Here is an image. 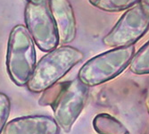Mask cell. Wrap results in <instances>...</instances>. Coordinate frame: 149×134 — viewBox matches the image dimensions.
<instances>
[{
	"mask_svg": "<svg viewBox=\"0 0 149 134\" xmlns=\"http://www.w3.org/2000/svg\"><path fill=\"white\" fill-rule=\"evenodd\" d=\"M35 43L25 25L12 29L6 50V71L12 82L19 87L27 86L37 64Z\"/></svg>",
	"mask_w": 149,
	"mask_h": 134,
	"instance_id": "cell-2",
	"label": "cell"
},
{
	"mask_svg": "<svg viewBox=\"0 0 149 134\" xmlns=\"http://www.w3.org/2000/svg\"><path fill=\"white\" fill-rule=\"evenodd\" d=\"M65 84L64 82H57L55 85L51 86L47 89L42 92V96L39 98L38 99V104L40 105H50L54 103V101L56 100L57 96L59 95V93L63 89V86Z\"/></svg>",
	"mask_w": 149,
	"mask_h": 134,
	"instance_id": "cell-8",
	"label": "cell"
},
{
	"mask_svg": "<svg viewBox=\"0 0 149 134\" xmlns=\"http://www.w3.org/2000/svg\"><path fill=\"white\" fill-rule=\"evenodd\" d=\"M120 70L114 67V52H108L88 61L79 70L78 79L88 87L96 86L113 78Z\"/></svg>",
	"mask_w": 149,
	"mask_h": 134,
	"instance_id": "cell-5",
	"label": "cell"
},
{
	"mask_svg": "<svg viewBox=\"0 0 149 134\" xmlns=\"http://www.w3.org/2000/svg\"><path fill=\"white\" fill-rule=\"evenodd\" d=\"M88 95V87L77 78L65 84L59 95L51 105L54 119L59 129L69 133L83 110Z\"/></svg>",
	"mask_w": 149,
	"mask_h": 134,
	"instance_id": "cell-3",
	"label": "cell"
},
{
	"mask_svg": "<svg viewBox=\"0 0 149 134\" xmlns=\"http://www.w3.org/2000/svg\"><path fill=\"white\" fill-rule=\"evenodd\" d=\"M60 129L48 115H29L13 119L8 122L3 134H59Z\"/></svg>",
	"mask_w": 149,
	"mask_h": 134,
	"instance_id": "cell-6",
	"label": "cell"
},
{
	"mask_svg": "<svg viewBox=\"0 0 149 134\" xmlns=\"http://www.w3.org/2000/svg\"><path fill=\"white\" fill-rule=\"evenodd\" d=\"M27 3H31V4H41V3H47L48 0H26Z\"/></svg>",
	"mask_w": 149,
	"mask_h": 134,
	"instance_id": "cell-10",
	"label": "cell"
},
{
	"mask_svg": "<svg viewBox=\"0 0 149 134\" xmlns=\"http://www.w3.org/2000/svg\"><path fill=\"white\" fill-rule=\"evenodd\" d=\"M49 8L56 22L59 44L67 45L73 41L77 25L72 6L69 0H48Z\"/></svg>",
	"mask_w": 149,
	"mask_h": 134,
	"instance_id": "cell-7",
	"label": "cell"
},
{
	"mask_svg": "<svg viewBox=\"0 0 149 134\" xmlns=\"http://www.w3.org/2000/svg\"><path fill=\"white\" fill-rule=\"evenodd\" d=\"M24 22L35 45L41 51L47 53L58 47L57 29L48 2L27 3L24 9Z\"/></svg>",
	"mask_w": 149,
	"mask_h": 134,
	"instance_id": "cell-4",
	"label": "cell"
},
{
	"mask_svg": "<svg viewBox=\"0 0 149 134\" xmlns=\"http://www.w3.org/2000/svg\"><path fill=\"white\" fill-rule=\"evenodd\" d=\"M83 57L82 52L68 45L57 47L47 52L37 62L27 88L32 93L45 91L57 83Z\"/></svg>",
	"mask_w": 149,
	"mask_h": 134,
	"instance_id": "cell-1",
	"label": "cell"
},
{
	"mask_svg": "<svg viewBox=\"0 0 149 134\" xmlns=\"http://www.w3.org/2000/svg\"><path fill=\"white\" fill-rule=\"evenodd\" d=\"M11 111V101L7 95L0 92V134H2L7 124Z\"/></svg>",
	"mask_w": 149,
	"mask_h": 134,
	"instance_id": "cell-9",
	"label": "cell"
}]
</instances>
